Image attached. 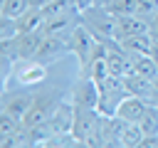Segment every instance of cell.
Returning a JSON list of instances; mask_svg holds the SVG:
<instances>
[{
	"mask_svg": "<svg viewBox=\"0 0 158 148\" xmlns=\"http://www.w3.org/2000/svg\"><path fill=\"white\" fill-rule=\"evenodd\" d=\"M20 128H22V121L12 118L10 113H0V138H2V141H5V138L17 136V133H20Z\"/></svg>",
	"mask_w": 158,
	"mask_h": 148,
	"instance_id": "19",
	"label": "cell"
},
{
	"mask_svg": "<svg viewBox=\"0 0 158 148\" xmlns=\"http://www.w3.org/2000/svg\"><path fill=\"white\" fill-rule=\"evenodd\" d=\"M17 20V27H20V35L22 32H42V25H44V12L37 10V7H30L25 10Z\"/></svg>",
	"mask_w": 158,
	"mask_h": 148,
	"instance_id": "14",
	"label": "cell"
},
{
	"mask_svg": "<svg viewBox=\"0 0 158 148\" xmlns=\"http://www.w3.org/2000/svg\"><path fill=\"white\" fill-rule=\"evenodd\" d=\"M121 47L131 54H151V47H153V35L151 32H138V35H131V37H123L121 39Z\"/></svg>",
	"mask_w": 158,
	"mask_h": 148,
	"instance_id": "13",
	"label": "cell"
},
{
	"mask_svg": "<svg viewBox=\"0 0 158 148\" xmlns=\"http://www.w3.org/2000/svg\"><path fill=\"white\" fill-rule=\"evenodd\" d=\"M64 52H69V42L64 37H52V35H44L42 37V44H40V52L35 59H40L42 64H49L54 62L57 57H62Z\"/></svg>",
	"mask_w": 158,
	"mask_h": 148,
	"instance_id": "10",
	"label": "cell"
},
{
	"mask_svg": "<svg viewBox=\"0 0 158 148\" xmlns=\"http://www.w3.org/2000/svg\"><path fill=\"white\" fill-rule=\"evenodd\" d=\"M101 126V111L99 109H77L74 106V121H72V133L74 138L84 146L89 136Z\"/></svg>",
	"mask_w": 158,
	"mask_h": 148,
	"instance_id": "4",
	"label": "cell"
},
{
	"mask_svg": "<svg viewBox=\"0 0 158 148\" xmlns=\"http://www.w3.org/2000/svg\"><path fill=\"white\" fill-rule=\"evenodd\" d=\"M151 106H158V76H153V94H151Z\"/></svg>",
	"mask_w": 158,
	"mask_h": 148,
	"instance_id": "22",
	"label": "cell"
},
{
	"mask_svg": "<svg viewBox=\"0 0 158 148\" xmlns=\"http://www.w3.org/2000/svg\"><path fill=\"white\" fill-rule=\"evenodd\" d=\"M133 74L153 79V76H158V64L153 62L151 54H133Z\"/></svg>",
	"mask_w": 158,
	"mask_h": 148,
	"instance_id": "16",
	"label": "cell"
},
{
	"mask_svg": "<svg viewBox=\"0 0 158 148\" xmlns=\"http://www.w3.org/2000/svg\"><path fill=\"white\" fill-rule=\"evenodd\" d=\"M67 42H69V52H74V54L79 57V64H81V69H84V67L89 64V59H91L99 39L89 32V27H86L84 22H79V25L74 27V32L69 35Z\"/></svg>",
	"mask_w": 158,
	"mask_h": 148,
	"instance_id": "3",
	"label": "cell"
},
{
	"mask_svg": "<svg viewBox=\"0 0 158 148\" xmlns=\"http://www.w3.org/2000/svg\"><path fill=\"white\" fill-rule=\"evenodd\" d=\"M148 101L146 99H141V96H126L123 101H121V106H118V111H116V116H121L123 121H128V123H138L141 118H143V113L148 111Z\"/></svg>",
	"mask_w": 158,
	"mask_h": 148,
	"instance_id": "11",
	"label": "cell"
},
{
	"mask_svg": "<svg viewBox=\"0 0 158 148\" xmlns=\"http://www.w3.org/2000/svg\"><path fill=\"white\" fill-rule=\"evenodd\" d=\"M123 79H126V89H128V94L141 96V99H146V101L151 104L153 79H146V76H141V74H128V76H123Z\"/></svg>",
	"mask_w": 158,
	"mask_h": 148,
	"instance_id": "15",
	"label": "cell"
},
{
	"mask_svg": "<svg viewBox=\"0 0 158 148\" xmlns=\"http://www.w3.org/2000/svg\"><path fill=\"white\" fill-rule=\"evenodd\" d=\"M138 32H151V25L141 15L131 12V15H118L116 17V39L118 42L123 37H131V35H138Z\"/></svg>",
	"mask_w": 158,
	"mask_h": 148,
	"instance_id": "9",
	"label": "cell"
},
{
	"mask_svg": "<svg viewBox=\"0 0 158 148\" xmlns=\"http://www.w3.org/2000/svg\"><path fill=\"white\" fill-rule=\"evenodd\" d=\"M151 35H153V39H158V30H151Z\"/></svg>",
	"mask_w": 158,
	"mask_h": 148,
	"instance_id": "26",
	"label": "cell"
},
{
	"mask_svg": "<svg viewBox=\"0 0 158 148\" xmlns=\"http://www.w3.org/2000/svg\"><path fill=\"white\" fill-rule=\"evenodd\" d=\"M79 22H81V15H77V12L52 15V17H44L42 35H52V37H64V39H69V35L74 32V27H77Z\"/></svg>",
	"mask_w": 158,
	"mask_h": 148,
	"instance_id": "5",
	"label": "cell"
},
{
	"mask_svg": "<svg viewBox=\"0 0 158 148\" xmlns=\"http://www.w3.org/2000/svg\"><path fill=\"white\" fill-rule=\"evenodd\" d=\"M143 136L146 133H143L141 123H128L126 131H123V136H121V146H126V148H141Z\"/></svg>",
	"mask_w": 158,
	"mask_h": 148,
	"instance_id": "17",
	"label": "cell"
},
{
	"mask_svg": "<svg viewBox=\"0 0 158 148\" xmlns=\"http://www.w3.org/2000/svg\"><path fill=\"white\" fill-rule=\"evenodd\" d=\"M101 7H106L109 12H114L116 17L118 15H131L138 10V0H106Z\"/></svg>",
	"mask_w": 158,
	"mask_h": 148,
	"instance_id": "18",
	"label": "cell"
},
{
	"mask_svg": "<svg viewBox=\"0 0 158 148\" xmlns=\"http://www.w3.org/2000/svg\"><path fill=\"white\" fill-rule=\"evenodd\" d=\"M143 133L151 136V133H158V106H148V111L143 113V118L138 121Z\"/></svg>",
	"mask_w": 158,
	"mask_h": 148,
	"instance_id": "20",
	"label": "cell"
},
{
	"mask_svg": "<svg viewBox=\"0 0 158 148\" xmlns=\"http://www.w3.org/2000/svg\"><path fill=\"white\" fill-rule=\"evenodd\" d=\"M74 2H77L79 12H81V10H86V7H91V5H96V0H74Z\"/></svg>",
	"mask_w": 158,
	"mask_h": 148,
	"instance_id": "23",
	"label": "cell"
},
{
	"mask_svg": "<svg viewBox=\"0 0 158 148\" xmlns=\"http://www.w3.org/2000/svg\"><path fill=\"white\" fill-rule=\"evenodd\" d=\"M44 67L40 59H20L15 64V81L20 86H37L44 81Z\"/></svg>",
	"mask_w": 158,
	"mask_h": 148,
	"instance_id": "7",
	"label": "cell"
},
{
	"mask_svg": "<svg viewBox=\"0 0 158 148\" xmlns=\"http://www.w3.org/2000/svg\"><path fill=\"white\" fill-rule=\"evenodd\" d=\"M79 15H81V22L89 27V32H91L99 42L106 44V42H114V39H116V15L109 12L106 7L91 5V7L81 10ZM116 42H118V39H116Z\"/></svg>",
	"mask_w": 158,
	"mask_h": 148,
	"instance_id": "1",
	"label": "cell"
},
{
	"mask_svg": "<svg viewBox=\"0 0 158 148\" xmlns=\"http://www.w3.org/2000/svg\"><path fill=\"white\" fill-rule=\"evenodd\" d=\"M151 57H153V62L158 64V39H153V47H151Z\"/></svg>",
	"mask_w": 158,
	"mask_h": 148,
	"instance_id": "24",
	"label": "cell"
},
{
	"mask_svg": "<svg viewBox=\"0 0 158 148\" xmlns=\"http://www.w3.org/2000/svg\"><path fill=\"white\" fill-rule=\"evenodd\" d=\"M72 104L77 109H99V84L91 76H81L79 84L74 86Z\"/></svg>",
	"mask_w": 158,
	"mask_h": 148,
	"instance_id": "8",
	"label": "cell"
},
{
	"mask_svg": "<svg viewBox=\"0 0 158 148\" xmlns=\"http://www.w3.org/2000/svg\"><path fill=\"white\" fill-rule=\"evenodd\" d=\"M96 84H99V111L104 116H116L121 101L126 96H131L128 89H126V79L116 76V74H106Z\"/></svg>",
	"mask_w": 158,
	"mask_h": 148,
	"instance_id": "2",
	"label": "cell"
},
{
	"mask_svg": "<svg viewBox=\"0 0 158 148\" xmlns=\"http://www.w3.org/2000/svg\"><path fill=\"white\" fill-rule=\"evenodd\" d=\"M30 10V0H2V17H20Z\"/></svg>",
	"mask_w": 158,
	"mask_h": 148,
	"instance_id": "21",
	"label": "cell"
},
{
	"mask_svg": "<svg viewBox=\"0 0 158 148\" xmlns=\"http://www.w3.org/2000/svg\"><path fill=\"white\" fill-rule=\"evenodd\" d=\"M32 101H35V96H32V94L7 96V99H5V104H2V113H10L12 118L22 121V118H25V113H27V109L32 106Z\"/></svg>",
	"mask_w": 158,
	"mask_h": 148,
	"instance_id": "12",
	"label": "cell"
},
{
	"mask_svg": "<svg viewBox=\"0 0 158 148\" xmlns=\"http://www.w3.org/2000/svg\"><path fill=\"white\" fill-rule=\"evenodd\" d=\"M151 30H158V12H156V17L151 20Z\"/></svg>",
	"mask_w": 158,
	"mask_h": 148,
	"instance_id": "25",
	"label": "cell"
},
{
	"mask_svg": "<svg viewBox=\"0 0 158 148\" xmlns=\"http://www.w3.org/2000/svg\"><path fill=\"white\" fill-rule=\"evenodd\" d=\"M57 106H59V101H57L54 96H35L32 106L27 109V113H25V118H22V126H25V128H32V126L44 123V121L54 113Z\"/></svg>",
	"mask_w": 158,
	"mask_h": 148,
	"instance_id": "6",
	"label": "cell"
}]
</instances>
